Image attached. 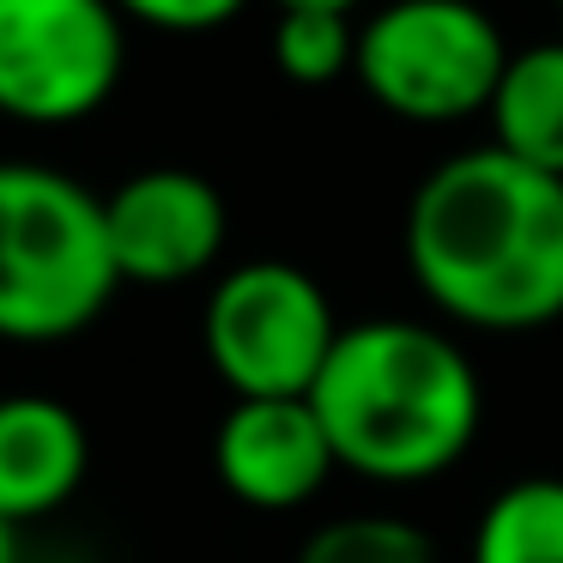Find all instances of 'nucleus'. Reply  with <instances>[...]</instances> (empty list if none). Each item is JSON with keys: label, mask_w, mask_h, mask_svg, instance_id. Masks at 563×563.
<instances>
[{"label": "nucleus", "mask_w": 563, "mask_h": 563, "mask_svg": "<svg viewBox=\"0 0 563 563\" xmlns=\"http://www.w3.org/2000/svg\"><path fill=\"white\" fill-rule=\"evenodd\" d=\"M243 7H249V0H115V13H122V19L152 25V31H176V37L231 25Z\"/></svg>", "instance_id": "nucleus-14"}, {"label": "nucleus", "mask_w": 563, "mask_h": 563, "mask_svg": "<svg viewBox=\"0 0 563 563\" xmlns=\"http://www.w3.org/2000/svg\"><path fill=\"white\" fill-rule=\"evenodd\" d=\"M273 62L291 86H328V79L352 74L357 62V25L352 13H328V7H285L273 25Z\"/></svg>", "instance_id": "nucleus-12"}, {"label": "nucleus", "mask_w": 563, "mask_h": 563, "mask_svg": "<svg viewBox=\"0 0 563 563\" xmlns=\"http://www.w3.org/2000/svg\"><path fill=\"white\" fill-rule=\"evenodd\" d=\"M224 195L195 170H158L128 176L103 195V236L122 285H188L219 261L224 249Z\"/></svg>", "instance_id": "nucleus-7"}, {"label": "nucleus", "mask_w": 563, "mask_h": 563, "mask_svg": "<svg viewBox=\"0 0 563 563\" xmlns=\"http://www.w3.org/2000/svg\"><path fill=\"white\" fill-rule=\"evenodd\" d=\"M128 19L115 0H0V115L74 128L115 98Z\"/></svg>", "instance_id": "nucleus-6"}, {"label": "nucleus", "mask_w": 563, "mask_h": 563, "mask_svg": "<svg viewBox=\"0 0 563 563\" xmlns=\"http://www.w3.org/2000/svg\"><path fill=\"white\" fill-rule=\"evenodd\" d=\"M103 195L49 164H0V340L62 345L115 297Z\"/></svg>", "instance_id": "nucleus-3"}, {"label": "nucleus", "mask_w": 563, "mask_h": 563, "mask_svg": "<svg viewBox=\"0 0 563 563\" xmlns=\"http://www.w3.org/2000/svg\"><path fill=\"white\" fill-rule=\"evenodd\" d=\"M509 67L497 19L473 0H388L357 31L352 74L400 122H466L485 115Z\"/></svg>", "instance_id": "nucleus-4"}, {"label": "nucleus", "mask_w": 563, "mask_h": 563, "mask_svg": "<svg viewBox=\"0 0 563 563\" xmlns=\"http://www.w3.org/2000/svg\"><path fill=\"white\" fill-rule=\"evenodd\" d=\"M273 7H279V13H285V7H328V13H352L357 0H273Z\"/></svg>", "instance_id": "nucleus-15"}, {"label": "nucleus", "mask_w": 563, "mask_h": 563, "mask_svg": "<svg viewBox=\"0 0 563 563\" xmlns=\"http://www.w3.org/2000/svg\"><path fill=\"white\" fill-rule=\"evenodd\" d=\"M0 563H19V527L0 521Z\"/></svg>", "instance_id": "nucleus-16"}, {"label": "nucleus", "mask_w": 563, "mask_h": 563, "mask_svg": "<svg viewBox=\"0 0 563 563\" xmlns=\"http://www.w3.org/2000/svg\"><path fill=\"white\" fill-rule=\"evenodd\" d=\"M212 473L249 509H297L340 473V461L309 394H297V400H231L212 437Z\"/></svg>", "instance_id": "nucleus-8"}, {"label": "nucleus", "mask_w": 563, "mask_h": 563, "mask_svg": "<svg viewBox=\"0 0 563 563\" xmlns=\"http://www.w3.org/2000/svg\"><path fill=\"white\" fill-rule=\"evenodd\" d=\"M558 7H563V0H558Z\"/></svg>", "instance_id": "nucleus-17"}, {"label": "nucleus", "mask_w": 563, "mask_h": 563, "mask_svg": "<svg viewBox=\"0 0 563 563\" xmlns=\"http://www.w3.org/2000/svg\"><path fill=\"white\" fill-rule=\"evenodd\" d=\"M406 267L461 328L539 333L563 321V176L503 146L437 164L406 207Z\"/></svg>", "instance_id": "nucleus-1"}, {"label": "nucleus", "mask_w": 563, "mask_h": 563, "mask_svg": "<svg viewBox=\"0 0 563 563\" xmlns=\"http://www.w3.org/2000/svg\"><path fill=\"white\" fill-rule=\"evenodd\" d=\"M207 364L236 400H297L316 388L340 321L333 303L291 261H243L207 297L200 316Z\"/></svg>", "instance_id": "nucleus-5"}, {"label": "nucleus", "mask_w": 563, "mask_h": 563, "mask_svg": "<svg viewBox=\"0 0 563 563\" xmlns=\"http://www.w3.org/2000/svg\"><path fill=\"white\" fill-rule=\"evenodd\" d=\"M309 406L345 473L369 485H424L473 449L485 388L442 328L376 316L340 328Z\"/></svg>", "instance_id": "nucleus-2"}, {"label": "nucleus", "mask_w": 563, "mask_h": 563, "mask_svg": "<svg viewBox=\"0 0 563 563\" xmlns=\"http://www.w3.org/2000/svg\"><path fill=\"white\" fill-rule=\"evenodd\" d=\"M297 563H437V545L400 515H340L303 539Z\"/></svg>", "instance_id": "nucleus-13"}, {"label": "nucleus", "mask_w": 563, "mask_h": 563, "mask_svg": "<svg viewBox=\"0 0 563 563\" xmlns=\"http://www.w3.org/2000/svg\"><path fill=\"white\" fill-rule=\"evenodd\" d=\"M485 115L497 134L490 146H503L533 170L563 176V37L515 49Z\"/></svg>", "instance_id": "nucleus-10"}, {"label": "nucleus", "mask_w": 563, "mask_h": 563, "mask_svg": "<svg viewBox=\"0 0 563 563\" xmlns=\"http://www.w3.org/2000/svg\"><path fill=\"white\" fill-rule=\"evenodd\" d=\"M91 437L55 394H0V521H43L86 485Z\"/></svg>", "instance_id": "nucleus-9"}, {"label": "nucleus", "mask_w": 563, "mask_h": 563, "mask_svg": "<svg viewBox=\"0 0 563 563\" xmlns=\"http://www.w3.org/2000/svg\"><path fill=\"white\" fill-rule=\"evenodd\" d=\"M473 563H563V478H515L473 527Z\"/></svg>", "instance_id": "nucleus-11"}]
</instances>
